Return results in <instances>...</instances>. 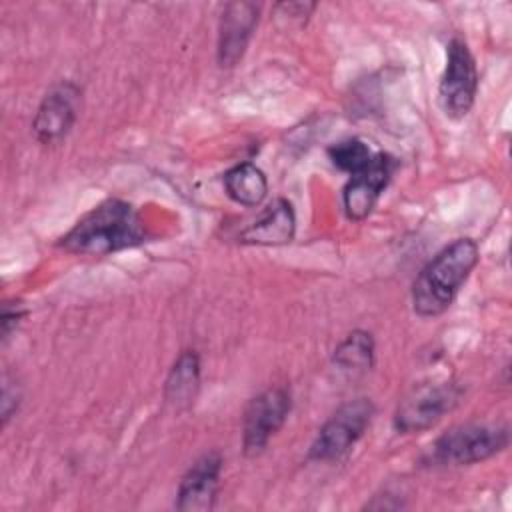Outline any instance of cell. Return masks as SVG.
<instances>
[{"instance_id":"1","label":"cell","mask_w":512,"mask_h":512,"mask_svg":"<svg viewBox=\"0 0 512 512\" xmlns=\"http://www.w3.org/2000/svg\"><path fill=\"white\" fill-rule=\"evenodd\" d=\"M150 234L138 210L120 198H106L86 212L58 246L80 256H108L148 242Z\"/></svg>"},{"instance_id":"2","label":"cell","mask_w":512,"mask_h":512,"mask_svg":"<svg viewBox=\"0 0 512 512\" xmlns=\"http://www.w3.org/2000/svg\"><path fill=\"white\" fill-rule=\"evenodd\" d=\"M478 260L480 250L472 238H456L444 246L418 272L412 284L414 312L422 318H434L446 312Z\"/></svg>"},{"instance_id":"3","label":"cell","mask_w":512,"mask_h":512,"mask_svg":"<svg viewBox=\"0 0 512 512\" xmlns=\"http://www.w3.org/2000/svg\"><path fill=\"white\" fill-rule=\"evenodd\" d=\"M510 442L504 424H460L440 434L422 454V464L430 468L470 466L502 452Z\"/></svg>"},{"instance_id":"4","label":"cell","mask_w":512,"mask_h":512,"mask_svg":"<svg viewBox=\"0 0 512 512\" xmlns=\"http://www.w3.org/2000/svg\"><path fill=\"white\" fill-rule=\"evenodd\" d=\"M374 412L376 408L370 398H354L344 402L318 430L308 450V460L332 462L346 456L368 430Z\"/></svg>"},{"instance_id":"5","label":"cell","mask_w":512,"mask_h":512,"mask_svg":"<svg viewBox=\"0 0 512 512\" xmlns=\"http://www.w3.org/2000/svg\"><path fill=\"white\" fill-rule=\"evenodd\" d=\"M462 396L464 388L454 380L416 386L400 400L394 412L396 432L414 434L432 428L458 406Z\"/></svg>"},{"instance_id":"6","label":"cell","mask_w":512,"mask_h":512,"mask_svg":"<svg viewBox=\"0 0 512 512\" xmlns=\"http://www.w3.org/2000/svg\"><path fill=\"white\" fill-rule=\"evenodd\" d=\"M478 94V68L464 38L454 36L446 46V66L438 84V100L446 116L464 118Z\"/></svg>"},{"instance_id":"7","label":"cell","mask_w":512,"mask_h":512,"mask_svg":"<svg viewBox=\"0 0 512 512\" xmlns=\"http://www.w3.org/2000/svg\"><path fill=\"white\" fill-rule=\"evenodd\" d=\"M292 410V394L286 386H270L256 394L244 408L242 450L246 456H258L270 438L284 426Z\"/></svg>"},{"instance_id":"8","label":"cell","mask_w":512,"mask_h":512,"mask_svg":"<svg viewBox=\"0 0 512 512\" xmlns=\"http://www.w3.org/2000/svg\"><path fill=\"white\" fill-rule=\"evenodd\" d=\"M82 104V90L72 80L54 84L36 108L32 120L34 138L42 146L60 144L72 130Z\"/></svg>"},{"instance_id":"9","label":"cell","mask_w":512,"mask_h":512,"mask_svg":"<svg viewBox=\"0 0 512 512\" xmlns=\"http://www.w3.org/2000/svg\"><path fill=\"white\" fill-rule=\"evenodd\" d=\"M398 160L388 152H376L372 162L350 176L342 190L344 212L350 220H364L376 206L380 194L390 184Z\"/></svg>"},{"instance_id":"10","label":"cell","mask_w":512,"mask_h":512,"mask_svg":"<svg viewBox=\"0 0 512 512\" xmlns=\"http://www.w3.org/2000/svg\"><path fill=\"white\" fill-rule=\"evenodd\" d=\"M260 18V4L256 2H228L222 8L218 20V42H216V60L220 68L236 66L256 30Z\"/></svg>"},{"instance_id":"11","label":"cell","mask_w":512,"mask_h":512,"mask_svg":"<svg viewBox=\"0 0 512 512\" xmlns=\"http://www.w3.org/2000/svg\"><path fill=\"white\" fill-rule=\"evenodd\" d=\"M222 454L218 450L204 452L184 472L174 506L182 512H208L216 506L222 474Z\"/></svg>"},{"instance_id":"12","label":"cell","mask_w":512,"mask_h":512,"mask_svg":"<svg viewBox=\"0 0 512 512\" xmlns=\"http://www.w3.org/2000/svg\"><path fill=\"white\" fill-rule=\"evenodd\" d=\"M296 234V214L286 198L274 200L262 216L238 234L240 244L282 246L290 244Z\"/></svg>"},{"instance_id":"13","label":"cell","mask_w":512,"mask_h":512,"mask_svg":"<svg viewBox=\"0 0 512 512\" xmlns=\"http://www.w3.org/2000/svg\"><path fill=\"white\" fill-rule=\"evenodd\" d=\"M200 392V356L196 350H182L174 360L166 382L164 400L176 410H186L194 404Z\"/></svg>"},{"instance_id":"14","label":"cell","mask_w":512,"mask_h":512,"mask_svg":"<svg viewBox=\"0 0 512 512\" xmlns=\"http://www.w3.org/2000/svg\"><path fill=\"white\" fill-rule=\"evenodd\" d=\"M224 190L240 206H260L268 194L266 174L252 162H240L224 172Z\"/></svg>"},{"instance_id":"15","label":"cell","mask_w":512,"mask_h":512,"mask_svg":"<svg viewBox=\"0 0 512 512\" xmlns=\"http://www.w3.org/2000/svg\"><path fill=\"white\" fill-rule=\"evenodd\" d=\"M374 338L366 330H352L334 350L332 362L346 372H366L374 364Z\"/></svg>"},{"instance_id":"16","label":"cell","mask_w":512,"mask_h":512,"mask_svg":"<svg viewBox=\"0 0 512 512\" xmlns=\"http://www.w3.org/2000/svg\"><path fill=\"white\" fill-rule=\"evenodd\" d=\"M328 158L330 162L342 170V172H348L350 176L364 170L372 158H374V152L370 150L368 144H364L360 138H346V140H340L332 146H328Z\"/></svg>"},{"instance_id":"17","label":"cell","mask_w":512,"mask_h":512,"mask_svg":"<svg viewBox=\"0 0 512 512\" xmlns=\"http://www.w3.org/2000/svg\"><path fill=\"white\" fill-rule=\"evenodd\" d=\"M26 316V308L20 300H6L2 304V316H0V334H2V344H6L16 328L20 326L22 318Z\"/></svg>"},{"instance_id":"18","label":"cell","mask_w":512,"mask_h":512,"mask_svg":"<svg viewBox=\"0 0 512 512\" xmlns=\"http://www.w3.org/2000/svg\"><path fill=\"white\" fill-rule=\"evenodd\" d=\"M20 398L22 392L18 388L16 382H12L8 376H4V384H2V400H0V410H2V424L6 426L8 420L12 418V414L18 410L20 406Z\"/></svg>"},{"instance_id":"19","label":"cell","mask_w":512,"mask_h":512,"mask_svg":"<svg viewBox=\"0 0 512 512\" xmlns=\"http://www.w3.org/2000/svg\"><path fill=\"white\" fill-rule=\"evenodd\" d=\"M314 8V2H280L274 6L278 16H286L288 20H296L298 24H304L314 12Z\"/></svg>"}]
</instances>
